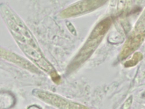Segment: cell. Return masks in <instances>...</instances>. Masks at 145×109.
I'll list each match as a JSON object with an SVG mask.
<instances>
[{
	"instance_id": "obj_1",
	"label": "cell",
	"mask_w": 145,
	"mask_h": 109,
	"mask_svg": "<svg viewBox=\"0 0 145 109\" xmlns=\"http://www.w3.org/2000/svg\"><path fill=\"white\" fill-rule=\"evenodd\" d=\"M33 94L46 103L61 109H84L86 106L78 103L72 102L58 95L43 90L35 89Z\"/></svg>"
},
{
	"instance_id": "obj_2",
	"label": "cell",
	"mask_w": 145,
	"mask_h": 109,
	"mask_svg": "<svg viewBox=\"0 0 145 109\" xmlns=\"http://www.w3.org/2000/svg\"><path fill=\"white\" fill-rule=\"evenodd\" d=\"M104 1L105 0H86L67 9L62 12L61 15L62 17L68 18L83 13L96 7L103 3Z\"/></svg>"
},
{
	"instance_id": "obj_3",
	"label": "cell",
	"mask_w": 145,
	"mask_h": 109,
	"mask_svg": "<svg viewBox=\"0 0 145 109\" xmlns=\"http://www.w3.org/2000/svg\"><path fill=\"white\" fill-rule=\"evenodd\" d=\"M1 56L7 60L15 63L30 71L36 73L39 72V70L31 62L10 51L1 49Z\"/></svg>"
},
{
	"instance_id": "obj_4",
	"label": "cell",
	"mask_w": 145,
	"mask_h": 109,
	"mask_svg": "<svg viewBox=\"0 0 145 109\" xmlns=\"http://www.w3.org/2000/svg\"><path fill=\"white\" fill-rule=\"evenodd\" d=\"M52 81L56 84H59L61 82V77L58 75L56 70H54L50 73Z\"/></svg>"
}]
</instances>
